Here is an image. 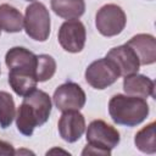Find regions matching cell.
Returning <instances> with one entry per match:
<instances>
[{
	"label": "cell",
	"mask_w": 156,
	"mask_h": 156,
	"mask_svg": "<svg viewBox=\"0 0 156 156\" xmlns=\"http://www.w3.org/2000/svg\"><path fill=\"white\" fill-rule=\"evenodd\" d=\"M51 107V98L43 90L34 89L23 96V101L15 117L18 132L26 136H30L37 127L43 126L49 119Z\"/></svg>",
	"instance_id": "cell-1"
},
{
	"label": "cell",
	"mask_w": 156,
	"mask_h": 156,
	"mask_svg": "<svg viewBox=\"0 0 156 156\" xmlns=\"http://www.w3.org/2000/svg\"><path fill=\"white\" fill-rule=\"evenodd\" d=\"M150 107L145 99L139 96L116 94L108 101V113L112 121L119 126L134 127L149 116Z\"/></svg>",
	"instance_id": "cell-2"
},
{
	"label": "cell",
	"mask_w": 156,
	"mask_h": 156,
	"mask_svg": "<svg viewBox=\"0 0 156 156\" xmlns=\"http://www.w3.org/2000/svg\"><path fill=\"white\" fill-rule=\"evenodd\" d=\"M119 132L102 119H94L87 129V146L82 155H102L110 156L111 150L119 144Z\"/></svg>",
	"instance_id": "cell-3"
},
{
	"label": "cell",
	"mask_w": 156,
	"mask_h": 156,
	"mask_svg": "<svg viewBox=\"0 0 156 156\" xmlns=\"http://www.w3.org/2000/svg\"><path fill=\"white\" fill-rule=\"evenodd\" d=\"M24 30L29 38L37 41H45L50 35V13L43 2L34 1L26 7Z\"/></svg>",
	"instance_id": "cell-4"
},
{
	"label": "cell",
	"mask_w": 156,
	"mask_h": 156,
	"mask_svg": "<svg viewBox=\"0 0 156 156\" xmlns=\"http://www.w3.org/2000/svg\"><path fill=\"white\" fill-rule=\"evenodd\" d=\"M85 80L94 89L102 90L112 85L121 77L119 69L116 63L107 58H98L93 61L85 69Z\"/></svg>",
	"instance_id": "cell-5"
},
{
	"label": "cell",
	"mask_w": 156,
	"mask_h": 156,
	"mask_svg": "<svg viewBox=\"0 0 156 156\" xmlns=\"http://www.w3.org/2000/svg\"><path fill=\"white\" fill-rule=\"evenodd\" d=\"M127 23V16L121 6L107 4L100 7L95 16V26L104 37H115L119 34Z\"/></svg>",
	"instance_id": "cell-6"
},
{
	"label": "cell",
	"mask_w": 156,
	"mask_h": 156,
	"mask_svg": "<svg viewBox=\"0 0 156 156\" xmlns=\"http://www.w3.org/2000/svg\"><path fill=\"white\" fill-rule=\"evenodd\" d=\"M52 100L57 110L65 112L84 107L87 96L80 85L74 82H66L55 89Z\"/></svg>",
	"instance_id": "cell-7"
},
{
	"label": "cell",
	"mask_w": 156,
	"mask_h": 156,
	"mask_svg": "<svg viewBox=\"0 0 156 156\" xmlns=\"http://www.w3.org/2000/svg\"><path fill=\"white\" fill-rule=\"evenodd\" d=\"M57 39L63 50L72 54L80 52L87 39L85 27L79 20H67L61 24Z\"/></svg>",
	"instance_id": "cell-8"
},
{
	"label": "cell",
	"mask_w": 156,
	"mask_h": 156,
	"mask_svg": "<svg viewBox=\"0 0 156 156\" xmlns=\"http://www.w3.org/2000/svg\"><path fill=\"white\" fill-rule=\"evenodd\" d=\"M60 136L67 143H76L85 130V118L79 110L62 112L57 123Z\"/></svg>",
	"instance_id": "cell-9"
},
{
	"label": "cell",
	"mask_w": 156,
	"mask_h": 156,
	"mask_svg": "<svg viewBox=\"0 0 156 156\" xmlns=\"http://www.w3.org/2000/svg\"><path fill=\"white\" fill-rule=\"evenodd\" d=\"M106 57L112 60L116 63V66L119 69L121 76L123 77L133 74V73H138L139 71V67H140L139 58L135 55V52L132 50V48L128 46L127 44L112 48L107 52Z\"/></svg>",
	"instance_id": "cell-10"
},
{
	"label": "cell",
	"mask_w": 156,
	"mask_h": 156,
	"mask_svg": "<svg viewBox=\"0 0 156 156\" xmlns=\"http://www.w3.org/2000/svg\"><path fill=\"white\" fill-rule=\"evenodd\" d=\"M139 58L140 65H152L156 61V39L151 34L140 33L127 41Z\"/></svg>",
	"instance_id": "cell-11"
},
{
	"label": "cell",
	"mask_w": 156,
	"mask_h": 156,
	"mask_svg": "<svg viewBox=\"0 0 156 156\" xmlns=\"http://www.w3.org/2000/svg\"><path fill=\"white\" fill-rule=\"evenodd\" d=\"M5 63L9 69H23L35 73L37 55L23 46H13L6 52Z\"/></svg>",
	"instance_id": "cell-12"
},
{
	"label": "cell",
	"mask_w": 156,
	"mask_h": 156,
	"mask_svg": "<svg viewBox=\"0 0 156 156\" xmlns=\"http://www.w3.org/2000/svg\"><path fill=\"white\" fill-rule=\"evenodd\" d=\"M123 89L127 95L139 96L143 99L149 96L155 98V83L144 74L133 73L126 76L123 79Z\"/></svg>",
	"instance_id": "cell-13"
},
{
	"label": "cell",
	"mask_w": 156,
	"mask_h": 156,
	"mask_svg": "<svg viewBox=\"0 0 156 156\" xmlns=\"http://www.w3.org/2000/svg\"><path fill=\"white\" fill-rule=\"evenodd\" d=\"M9 83L18 96H26L37 89V77L34 72L23 69H9Z\"/></svg>",
	"instance_id": "cell-14"
},
{
	"label": "cell",
	"mask_w": 156,
	"mask_h": 156,
	"mask_svg": "<svg viewBox=\"0 0 156 156\" xmlns=\"http://www.w3.org/2000/svg\"><path fill=\"white\" fill-rule=\"evenodd\" d=\"M51 10L65 20H78L85 11L84 0H50Z\"/></svg>",
	"instance_id": "cell-15"
},
{
	"label": "cell",
	"mask_w": 156,
	"mask_h": 156,
	"mask_svg": "<svg viewBox=\"0 0 156 156\" xmlns=\"http://www.w3.org/2000/svg\"><path fill=\"white\" fill-rule=\"evenodd\" d=\"M24 17L10 4L0 5V27L7 33H18L22 30Z\"/></svg>",
	"instance_id": "cell-16"
},
{
	"label": "cell",
	"mask_w": 156,
	"mask_h": 156,
	"mask_svg": "<svg viewBox=\"0 0 156 156\" xmlns=\"http://www.w3.org/2000/svg\"><path fill=\"white\" fill-rule=\"evenodd\" d=\"M155 127L156 123L151 122L143 127L134 136V144L136 149L145 154H155L156 152V136H155Z\"/></svg>",
	"instance_id": "cell-17"
},
{
	"label": "cell",
	"mask_w": 156,
	"mask_h": 156,
	"mask_svg": "<svg viewBox=\"0 0 156 156\" xmlns=\"http://www.w3.org/2000/svg\"><path fill=\"white\" fill-rule=\"evenodd\" d=\"M16 117V106L13 98L7 91H0V127L6 129Z\"/></svg>",
	"instance_id": "cell-18"
},
{
	"label": "cell",
	"mask_w": 156,
	"mask_h": 156,
	"mask_svg": "<svg viewBox=\"0 0 156 156\" xmlns=\"http://www.w3.org/2000/svg\"><path fill=\"white\" fill-rule=\"evenodd\" d=\"M56 72V61L48 54L37 55L35 77L38 82H46L54 77Z\"/></svg>",
	"instance_id": "cell-19"
},
{
	"label": "cell",
	"mask_w": 156,
	"mask_h": 156,
	"mask_svg": "<svg viewBox=\"0 0 156 156\" xmlns=\"http://www.w3.org/2000/svg\"><path fill=\"white\" fill-rule=\"evenodd\" d=\"M0 155L12 156V155H16V150L13 149V146L10 143L0 140Z\"/></svg>",
	"instance_id": "cell-20"
},
{
	"label": "cell",
	"mask_w": 156,
	"mask_h": 156,
	"mask_svg": "<svg viewBox=\"0 0 156 156\" xmlns=\"http://www.w3.org/2000/svg\"><path fill=\"white\" fill-rule=\"evenodd\" d=\"M26 1H34V0H26Z\"/></svg>",
	"instance_id": "cell-21"
},
{
	"label": "cell",
	"mask_w": 156,
	"mask_h": 156,
	"mask_svg": "<svg viewBox=\"0 0 156 156\" xmlns=\"http://www.w3.org/2000/svg\"><path fill=\"white\" fill-rule=\"evenodd\" d=\"M0 34H1V27H0Z\"/></svg>",
	"instance_id": "cell-22"
},
{
	"label": "cell",
	"mask_w": 156,
	"mask_h": 156,
	"mask_svg": "<svg viewBox=\"0 0 156 156\" xmlns=\"http://www.w3.org/2000/svg\"><path fill=\"white\" fill-rule=\"evenodd\" d=\"M0 72H1V71H0Z\"/></svg>",
	"instance_id": "cell-23"
}]
</instances>
